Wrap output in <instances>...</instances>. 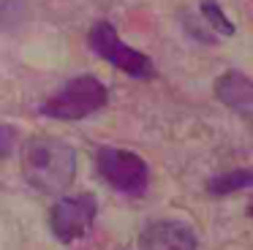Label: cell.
Masks as SVG:
<instances>
[{
    "label": "cell",
    "mask_w": 253,
    "mask_h": 250,
    "mask_svg": "<svg viewBox=\"0 0 253 250\" xmlns=\"http://www.w3.org/2000/svg\"><path fill=\"white\" fill-rule=\"evenodd\" d=\"M22 174L41 193H60L74 182L77 152L55 136H33L22 147Z\"/></svg>",
    "instance_id": "1"
},
{
    "label": "cell",
    "mask_w": 253,
    "mask_h": 250,
    "mask_svg": "<svg viewBox=\"0 0 253 250\" xmlns=\"http://www.w3.org/2000/svg\"><path fill=\"white\" fill-rule=\"evenodd\" d=\"M106 98H109V92H106L104 82L90 74H82L66 82L52 98H46L41 103V114H46L52 120L77 123V120H84L87 114L98 112L106 103Z\"/></svg>",
    "instance_id": "2"
},
{
    "label": "cell",
    "mask_w": 253,
    "mask_h": 250,
    "mask_svg": "<svg viewBox=\"0 0 253 250\" xmlns=\"http://www.w3.org/2000/svg\"><path fill=\"white\" fill-rule=\"evenodd\" d=\"M98 171L115 190L128 196H142L150 182V166L144 158H139L131 150H120V147H101L98 155Z\"/></svg>",
    "instance_id": "3"
},
{
    "label": "cell",
    "mask_w": 253,
    "mask_h": 250,
    "mask_svg": "<svg viewBox=\"0 0 253 250\" xmlns=\"http://www.w3.org/2000/svg\"><path fill=\"white\" fill-rule=\"evenodd\" d=\"M87 41H90V49H93L101 60H106V63H112L115 68L126 71L133 79H150V76L155 74L153 60H150L147 54H142L139 49L126 46L109 22H95V25L90 27Z\"/></svg>",
    "instance_id": "4"
},
{
    "label": "cell",
    "mask_w": 253,
    "mask_h": 250,
    "mask_svg": "<svg viewBox=\"0 0 253 250\" xmlns=\"http://www.w3.org/2000/svg\"><path fill=\"white\" fill-rule=\"evenodd\" d=\"M98 212V201L93 193H79V196H66L52 204L49 212V228L60 242H74L82 239L90 231Z\"/></svg>",
    "instance_id": "5"
},
{
    "label": "cell",
    "mask_w": 253,
    "mask_h": 250,
    "mask_svg": "<svg viewBox=\"0 0 253 250\" xmlns=\"http://www.w3.org/2000/svg\"><path fill=\"white\" fill-rule=\"evenodd\" d=\"M199 239L185 223L158 220L139 234V250H196Z\"/></svg>",
    "instance_id": "6"
},
{
    "label": "cell",
    "mask_w": 253,
    "mask_h": 250,
    "mask_svg": "<svg viewBox=\"0 0 253 250\" xmlns=\"http://www.w3.org/2000/svg\"><path fill=\"white\" fill-rule=\"evenodd\" d=\"M215 98L253 125V79L240 71H226L215 82Z\"/></svg>",
    "instance_id": "7"
},
{
    "label": "cell",
    "mask_w": 253,
    "mask_h": 250,
    "mask_svg": "<svg viewBox=\"0 0 253 250\" xmlns=\"http://www.w3.org/2000/svg\"><path fill=\"white\" fill-rule=\"evenodd\" d=\"M251 185H253V168H234V171L212 177L207 185V190L212 196H226V193H234V190L251 188Z\"/></svg>",
    "instance_id": "8"
},
{
    "label": "cell",
    "mask_w": 253,
    "mask_h": 250,
    "mask_svg": "<svg viewBox=\"0 0 253 250\" xmlns=\"http://www.w3.org/2000/svg\"><path fill=\"white\" fill-rule=\"evenodd\" d=\"M202 14L215 30H220L223 36H234V25L223 16V11H220L218 3H212V0H202Z\"/></svg>",
    "instance_id": "9"
},
{
    "label": "cell",
    "mask_w": 253,
    "mask_h": 250,
    "mask_svg": "<svg viewBox=\"0 0 253 250\" xmlns=\"http://www.w3.org/2000/svg\"><path fill=\"white\" fill-rule=\"evenodd\" d=\"M248 212H251V217H253V201H251V207H248Z\"/></svg>",
    "instance_id": "10"
}]
</instances>
